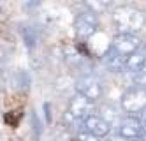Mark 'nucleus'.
Masks as SVG:
<instances>
[{
	"label": "nucleus",
	"instance_id": "obj_13",
	"mask_svg": "<svg viewBox=\"0 0 146 141\" xmlns=\"http://www.w3.org/2000/svg\"><path fill=\"white\" fill-rule=\"evenodd\" d=\"M19 120H21V111H19V110H13V111L5 113V122L11 127H18Z\"/></svg>",
	"mask_w": 146,
	"mask_h": 141
},
{
	"label": "nucleus",
	"instance_id": "obj_14",
	"mask_svg": "<svg viewBox=\"0 0 146 141\" xmlns=\"http://www.w3.org/2000/svg\"><path fill=\"white\" fill-rule=\"evenodd\" d=\"M135 86L146 90V62L143 63V67L135 72Z\"/></svg>",
	"mask_w": 146,
	"mask_h": 141
},
{
	"label": "nucleus",
	"instance_id": "obj_12",
	"mask_svg": "<svg viewBox=\"0 0 146 141\" xmlns=\"http://www.w3.org/2000/svg\"><path fill=\"white\" fill-rule=\"evenodd\" d=\"M102 120H106L109 125L113 122H116L118 120V111H116V108H113L111 104H106V106H102L100 108V115H99Z\"/></svg>",
	"mask_w": 146,
	"mask_h": 141
},
{
	"label": "nucleus",
	"instance_id": "obj_8",
	"mask_svg": "<svg viewBox=\"0 0 146 141\" xmlns=\"http://www.w3.org/2000/svg\"><path fill=\"white\" fill-rule=\"evenodd\" d=\"M81 125H83L85 131H88L90 134L97 136V138H104V136H108L111 132V125L106 120H102L99 115H93V113L88 115L86 118H83Z\"/></svg>",
	"mask_w": 146,
	"mask_h": 141
},
{
	"label": "nucleus",
	"instance_id": "obj_15",
	"mask_svg": "<svg viewBox=\"0 0 146 141\" xmlns=\"http://www.w3.org/2000/svg\"><path fill=\"white\" fill-rule=\"evenodd\" d=\"M21 35H23V39H25V42H27L28 48H34L35 46L37 37H35V34H34L32 28H21Z\"/></svg>",
	"mask_w": 146,
	"mask_h": 141
},
{
	"label": "nucleus",
	"instance_id": "obj_4",
	"mask_svg": "<svg viewBox=\"0 0 146 141\" xmlns=\"http://www.w3.org/2000/svg\"><path fill=\"white\" fill-rule=\"evenodd\" d=\"M76 92L95 102L102 97V85L93 74H85L76 81Z\"/></svg>",
	"mask_w": 146,
	"mask_h": 141
},
{
	"label": "nucleus",
	"instance_id": "obj_9",
	"mask_svg": "<svg viewBox=\"0 0 146 141\" xmlns=\"http://www.w3.org/2000/svg\"><path fill=\"white\" fill-rule=\"evenodd\" d=\"M125 58H127V57L120 55V53H118L116 49H113V48H109V49L102 55L104 65H106L109 71H113V72H120V71H123V67H125Z\"/></svg>",
	"mask_w": 146,
	"mask_h": 141
},
{
	"label": "nucleus",
	"instance_id": "obj_2",
	"mask_svg": "<svg viewBox=\"0 0 146 141\" xmlns=\"http://www.w3.org/2000/svg\"><path fill=\"white\" fill-rule=\"evenodd\" d=\"M146 108V90L134 86L121 95V110L132 116H137Z\"/></svg>",
	"mask_w": 146,
	"mask_h": 141
},
{
	"label": "nucleus",
	"instance_id": "obj_3",
	"mask_svg": "<svg viewBox=\"0 0 146 141\" xmlns=\"http://www.w3.org/2000/svg\"><path fill=\"white\" fill-rule=\"evenodd\" d=\"M99 30V18L92 11H85L79 13L74 19V32L79 39H90L92 35H95Z\"/></svg>",
	"mask_w": 146,
	"mask_h": 141
},
{
	"label": "nucleus",
	"instance_id": "obj_11",
	"mask_svg": "<svg viewBox=\"0 0 146 141\" xmlns=\"http://www.w3.org/2000/svg\"><path fill=\"white\" fill-rule=\"evenodd\" d=\"M85 2H86L88 11H92V13H95V14H102L111 7L113 0H85Z\"/></svg>",
	"mask_w": 146,
	"mask_h": 141
},
{
	"label": "nucleus",
	"instance_id": "obj_6",
	"mask_svg": "<svg viewBox=\"0 0 146 141\" xmlns=\"http://www.w3.org/2000/svg\"><path fill=\"white\" fill-rule=\"evenodd\" d=\"M67 113H69L70 116H74L76 120H81V122H83V118H86L88 115L93 113V101L86 99V97L81 95V94H76V95L70 99V102H69Z\"/></svg>",
	"mask_w": 146,
	"mask_h": 141
},
{
	"label": "nucleus",
	"instance_id": "obj_21",
	"mask_svg": "<svg viewBox=\"0 0 146 141\" xmlns=\"http://www.w3.org/2000/svg\"><path fill=\"white\" fill-rule=\"evenodd\" d=\"M72 141H78V139H72Z\"/></svg>",
	"mask_w": 146,
	"mask_h": 141
},
{
	"label": "nucleus",
	"instance_id": "obj_18",
	"mask_svg": "<svg viewBox=\"0 0 146 141\" xmlns=\"http://www.w3.org/2000/svg\"><path fill=\"white\" fill-rule=\"evenodd\" d=\"M113 141H137V139H127V138H121V136H118V138H114Z\"/></svg>",
	"mask_w": 146,
	"mask_h": 141
},
{
	"label": "nucleus",
	"instance_id": "obj_10",
	"mask_svg": "<svg viewBox=\"0 0 146 141\" xmlns=\"http://www.w3.org/2000/svg\"><path fill=\"white\" fill-rule=\"evenodd\" d=\"M146 62V49H135L134 53H130V55L125 58V71H129L132 74H135L141 67H143V63Z\"/></svg>",
	"mask_w": 146,
	"mask_h": 141
},
{
	"label": "nucleus",
	"instance_id": "obj_17",
	"mask_svg": "<svg viewBox=\"0 0 146 141\" xmlns=\"http://www.w3.org/2000/svg\"><path fill=\"white\" fill-rule=\"evenodd\" d=\"M44 108H46V120H48V122H51V115H49V104H44Z\"/></svg>",
	"mask_w": 146,
	"mask_h": 141
},
{
	"label": "nucleus",
	"instance_id": "obj_7",
	"mask_svg": "<svg viewBox=\"0 0 146 141\" xmlns=\"http://www.w3.org/2000/svg\"><path fill=\"white\" fill-rule=\"evenodd\" d=\"M144 132V127L137 116L129 115L127 118H123L118 125V136L127 138V139H139Z\"/></svg>",
	"mask_w": 146,
	"mask_h": 141
},
{
	"label": "nucleus",
	"instance_id": "obj_5",
	"mask_svg": "<svg viewBox=\"0 0 146 141\" xmlns=\"http://www.w3.org/2000/svg\"><path fill=\"white\" fill-rule=\"evenodd\" d=\"M111 48L116 49L120 55L129 57L130 53H134L135 49L141 48V39L135 34H116L111 42Z\"/></svg>",
	"mask_w": 146,
	"mask_h": 141
},
{
	"label": "nucleus",
	"instance_id": "obj_1",
	"mask_svg": "<svg viewBox=\"0 0 146 141\" xmlns=\"http://www.w3.org/2000/svg\"><path fill=\"white\" fill-rule=\"evenodd\" d=\"M113 25L118 34H135L146 27L144 11L134 5H120L113 13Z\"/></svg>",
	"mask_w": 146,
	"mask_h": 141
},
{
	"label": "nucleus",
	"instance_id": "obj_20",
	"mask_svg": "<svg viewBox=\"0 0 146 141\" xmlns=\"http://www.w3.org/2000/svg\"><path fill=\"white\" fill-rule=\"evenodd\" d=\"M0 18H2V11H0Z\"/></svg>",
	"mask_w": 146,
	"mask_h": 141
},
{
	"label": "nucleus",
	"instance_id": "obj_19",
	"mask_svg": "<svg viewBox=\"0 0 146 141\" xmlns=\"http://www.w3.org/2000/svg\"><path fill=\"white\" fill-rule=\"evenodd\" d=\"M40 0H32V2H28V5H39Z\"/></svg>",
	"mask_w": 146,
	"mask_h": 141
},
{
	"label": "nucleus",
	"instance_id": "obj_16",
	"mask_svg": "<svg viewBox=\"0 0 146 141\" xmlns=\"http://www.w3.org/2000/svg\"><path fill=\"white\" fill-rule=\"evenodd\" d=\"M78 141H99L100 138H97V136H93V134H90L88 131H85V129H83V131L78 134V138H76Z\"/></svg>",
	"mask_w": 146,
	"mask_h": 141
}]
</instances>
